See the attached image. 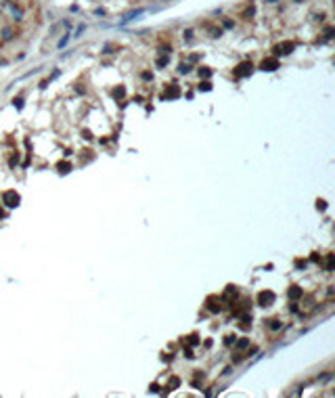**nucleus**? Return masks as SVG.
I'll list each match as a JSON object with an SVG mask.
<instances>
[{"label":"nucleus","mask_w":335,"mask_h":398,"mask_svg":"<svg viewBox=\"0 0 335 398\" xmlns=\"http://www.w3.org/2000/svg\"><path fill=\"white\" fill-rule=\"evenodd\" d=\"M249 321H251V316H249V314H245V316H243V323H241L243 329H247V327H249Z\"/></svg>","instance_id":"obj_17"},{"label":"nucleus","mask_w":335,"mask_h":398,"mask_svg":"<svg viewBox=\"0 0 335 398\" xmlns=\"http://www.w3.org/2000/svg\"><path fill=\"white\" fill-rule=\"evenodd\" d=\"M251 69H253V63H251V61H243V63H239V65L235 67V78H245V76H249V74H251Z\"/></svg>","instance_id":"obj_1"},{"label":"nucleus","mask_w":335,"mask_h":398,"mask_svg":"<svg viewBox=\"0 0 335 398\" xmlns=\"http://www.w3.org/2000/svg\"><path fill=\"white\" fill-rule=\"evenodd\" d=\"M124 95H126V90H124V86H119V88H115V92H113V97H115V99H122Z\"/></svg>","instance_id":"obj_11"},{"label":"nucleus","mask_w":335,"mask_h":398,"mask_svg":"<svg viewBox=\"0 0 335 398\" xmlns=\"http://www.w3.org/2000/svg\"><path fill=\"white\" fill-rule=\"evenodd\" d=\"M325 38H327V40L333 38V27H327V30H325Z\"/></svg>","instance_id":"obj_21"},{"label":"nucleus","mask_w":335,"mask_h":398,"mask_svg":"<svg viewBox=\"0 0 335 398\" xmlns=\"http://www.w3.org/2000/svg\"><path fill=\"white\" fill-rule=\"evenodd\" d=\"M178 386H180V379H178V377H172V379H170V388H168V390H174V388H178Z\"/></svg>","instance_id":"obj_14"},{"label":"nucleus","mask_w":335,"mask_h":398,"mask_svg":"<svg viewBox=\"0 0 335 398\" xmlns=\"http://www.w3.org/2000/svg\"><path fill=\"white\" fill-rule=\"evenodd\" d=\"M333 266H335V258H333V254H329V256H327V270L331 272Z\"/></svg>","instance_id":"obj_10"},{"label":"nucleus","mask_w":335,"mask_h":398,"mask_svg":"<svg viewBox=\"0 0 335 398\" xmlns=\"http://www.w3.org/2000/svg\"><path fill=\"white\" fill-rule=\"evenodd\" d=\"M157 65H159V67H163V65H168V57H161V59L157 61Z\"/></svg>","instance_id":"obj_22"},{"label":"nucleus","mask_w":335,"mask_h":398,"mask_svg":"<svg viewBox=\"0 0 335 398\" xmlns=\"http://www.w3.org/2000/svg\"><path fill=\"white\" fill-rule=\"evenodd\" d=\"M205 306H207L209 312H220V310H222V298H218V295H209V298L205 300Z\"/></svg>","instance_id":"obj_2"},{"label":"nucleus","mask_w":335,"mask_h":398,"mask_svg":"<svg viewBox=\"0 0 335 398\" xmlns=\"http://www.w3.org/2000/svg\"><path fill=\"white\" fill-rule=\"evenodd\" d=\"M316 207H318V209H325V207H327V203L321 199V201H316Z\"/></svg>","instance_id":"obj_25"},{"label":"nucleus","mask_w":335,"mask_h":398,"mask_svg":"<svg viewBox=\"0 0 335 398\" xmlns=\"http://www.w3.org/2000/svg\"><path fill=\"white\" fill-rule=\"evenodd\" d=\"M293 51V42H281L274 46V55L277 57H283V55H289Z\"/></svg>","instance_id":"obj_4"},{"label":"nucleus","mask_w":335,"mask_h":398,"mask_svg":"<svg viewBox=\"0 0 335 398\" xmlns=\"http://www.w3.org/2000/svg\"><path fill=\"white\" fill-rule=\"evenodd\" d=\"M186 344H188V346H195V344H199V339H197V335H188V339H186Z\"/></svg>","instance_id":"obj_16"},{"label":"nucleus","mask_w":335,"mask_h":398,"mask_svg":"<svg viewBox=\"0 0 335 398\" xmlns=\"http://www.w3.org/2000/svg\"><path fill=\"white\" fill-rule=\"evenodd\" d=\"M184 354H186L188 358H193V356H195V354H193V350H191V348H186V350H184Z\"/></svg>","instance_id":"obj_26"},{"label":"nucleus","mask_w":335,"mask_h":398,"mask_svg":"<svg viewBox=\"0 0 335 398\" xmlns=\"http://www.w3.org/2000/svg\"><path fill=\"white\" fill-rule=\"evenodd\" d=\"M188 69H191V67H188V63H180V65H178V72H180V74H186Z\"/></svg>","instance_id":"obj_15"},{"label":"nucleus","mask_w":335,"mask_h":398,"mask_svg":"<svg viewBox=\"0 0 335 398\" xmlns=\"http://www.w3.org/2000/svg\"><path fill=\"white\" fill-rule=\"evenodd\" d=\"M232 342H235V335H226V339H224V344H226V346H230Z\"/></svg>","instance_id":"obj_24"},{"label":"nucleus","mask_w":335,"mask_h":398,"mask_svg":"<svg viewBox=\"0 0 335 398\" xmlns=\"http://www.w3.org/2000/svg\"><path fill=\"white\" fill-rule=\"evenodd\" d=\"M57 170H59L61 174H65V172L71 170V163H69V161H59V163H57Z\"/></svg>","instance_id":"obj_9"},{"label":"nucleus","mask_w":335,"mask_h":398,"mask_svg":"<svg viewBox=\"0 0 335 398\" xmlns=\"http://www.w3.org/2000/svg\"><path fill=\"white\" fill-rule=\"evenodd\" d=\"M279 67V59H264L262 61V65H260V69H264V72H274V69Z\"/></svg>","instance_id":"obj_6"},{"label":"nucleus","mask_w":335,"mask_h":398,"mask_svg":"<svg viewBox=\"0 0 335 398\" xmlns=\"http://www.w3.org/2000/svg\"><path fill=\"white\" fill-rule=\"evenodd\" d=\"M287 295H289V300H302V295H304V291H302V287H297V285H293L291 289H289V293H287Z\"/></svg>","instance_id":"obj_8"},{"label":"nucleus","mask_w":335,"mask_h":398,"mask_svg":"<svg viewBox=\"0 0 335 398\" xmlns=\"http://www.w3.org/2000/svg\"><path fill=\"white\" fill-rule=\"evenodd\" d=\"M270 329H272V331L281 329V323H279V321H272V323H270Z\"/></svg>","instance_id":"obj_20"},{"label":"nucleus","mask_w":335,"mask_h":398,"mask_svg":"<svg viewBox=\"0 0 335 398\" xmlns=\"http://www.w3.org/2000/svg\"><path fill=\"white\" fill-rule=\"evenodd\" d=\"M165 99H176V97H180V88L176 86V84H170V88H165V95H163Z\"/></svg>","instance_id":"obj_7"},{"label":"nucleus","mask_w":335,"mask_h":398,"mask_svg":"<svg viewBox=\"0 0 335 398\" xmlns=\"http://www.w3.org/2000/svg\"><path fill=\"white\" fill-rule=\"evenodd\" d=\"M19 193L17 191H6L4 195H2V201H4V205L6 207H15V205H19Z\"/></svg>","instance_id":"obj_3"},{"label":"nucleus","mask_w":335,"mask_h":398,"mask_svg":"<svg viewBox=\"0 0 335 398\" xmlns=\"http://www.w3.org/2000/svg\"><path fill=\"white\" fill-rule=\"evenodd\" d=\"M13 103H15V107H17V109H21V107H23V99H15Z\"/></svg>","instance_id":"obj_23"},{"label":"nucleus","mask_w":335,"mask_h":398,"mask_svg":"<svg viewBox=\"0 0 335 398\" xmlns=\"http://www.w3.org/2000/svg\"><path fill=\"white\" fill-rule=\"evenodd\" d=\"M247 346H249V339H245V337H243V339H239V342H237V348H239V350H245V348H247Z\"/></svg>","instance_id":"obj_12"},{"label":"nucleus","mask_w":335,"mask_h":398,"mask_svg":"<svg viewBox=\"0 0 335 398\" xmlns=\"http://www.w3.org/2000/svg\"><path fill=\"white\" fill-rule=\"evenodd\" d=\"M274 302V293L272 291H260L258 293V304L260 306H270Z\"/></svg>","instance_id":"obj_5"},{"label":"nucleus","mask_w":335,"mask_h":398,"mask_svg":"<svg viewBox=\"0 0 335 398\" xmlns=\"http://www.w3.org/2000/svg\"><path fill=\"white\" fill-rule=\"evenodd\" d=\"M232 293H237V289H235V287H232V285H230V287H228V289H226V293H224V298H226V300H228V298H232Z\"/></svg>","instance_id":"obj_18"},{"label":"nucleus","mask_w":335,"mask_h":398,"mask_svg":"<svg viewBox=\"0 0 335 398\" xmlns=\"http://www.w3.org/2000/svg\"><path fill=\"white\" fill-rule=\"evenodd\" d=\"M199 76H201V78H209V76H212V72H209L207 67H199Z\"/></svg>","instance_id":"obj_13"},{"label":"nucleus","mask_w":335,"mask_h":398,"mask_svg":"<svg viewBox=\"0 0 335 398\" xmlns=\"http://www.w3.org/2000/svg\"><path fill=\"white\" fill-rule=\"evenodd\" d=\"M199 90H212V84H209V82H201V84H199Z\"/></svg>","instance_id":"obj_19"}]
</instances>
